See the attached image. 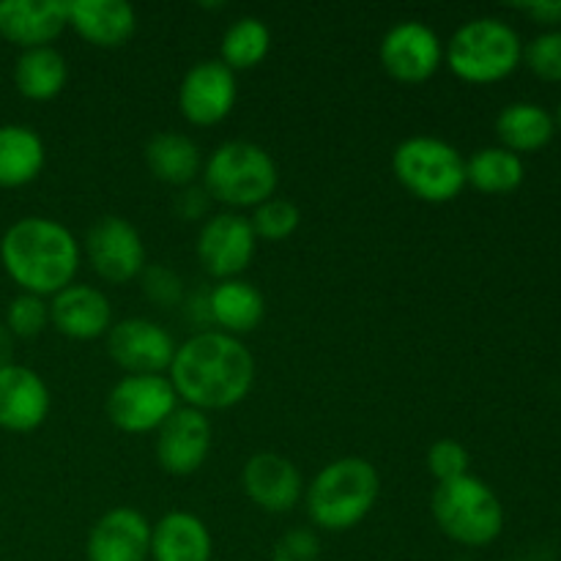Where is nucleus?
Wrapping results in <instances>:
<instances>
[{
    "instance_id": "1",
    "label": "nucleus",
    "mask_w": 561,
    "mask_h": 561,
    "mask_svg": "<svg viewBox=\"0 0 561 561\" xmlns=\"http://www.w3.org/2000/svg\"><path fill=\"white\" fill-rule=\"evenodd\" d=\"M170 383L179 400L197 411H225L239 405L255 383V356L241 337L214 332L192 334L175 348Z\"/></svg>"
},
{
    "instance_id": "2",
    "label": "nucleus",
    "mask_w": 561,
    "mask_h": 561,
    "mask_svg": "<svg viewBox=\"0 0 561 561\" xmlns=\"http://www.w3.org/2000/svg\"><path fill=\"white\" fill-rule=\"evenodd\" d=\"M0 263L22 294L47 299L75 283L80 241L55 219L22 217L0 239Z\"/></svg>"
},
{
    "instance_id": "3",
    "label": "nucleus",
    "mask_w": 561,
    "mask_h": 561,
    "mask_svg": "<svg viewBox=\"0 0 561 561\" xmlns=\"http://www.w3.org/2000/svg\"><path fill=\"white\" fill-rule=\"evenodd\" d=\"M381 477L365 458H337L323 466L307 485L305 502L312 524L323 531H348L373 513Z\"/></svg>"
},
{
    "instance_id": "4",
    "label": "nucleus",
    "mask_w": 561,
    "mask_h": 561,
    "mask_svg": "<svg viewBox=\"0 0 561 561\" xmlns=\"http://www.w3.org/2000/svg\"><path fill=\"white\" fill-rule=\"evenodd\" d=\"M203 190L230 208H255L274 197L279 170L272 153L250 140H228L203 162Z\"/></svg>"
},
{
    "instance_id": "5",
    "label": "nucleus",
    "mask_w": 561,
    "mask_h": 561,
    "mask_svg": "<svg viewBox=\"0 0 561 561\" xmlns=\"http://www.w3.org/2000/svg\"><path fill=\"white\" fill-rule=\"evenodd\" d=\"M444 60L458 80L491 85L513 75L524 60L518 31L496 16H480L453 33L444 47Z\"/></svg>"
},
{
    "instance_id": "6",
    "label": "nucleus",
    "mask_w": 561,
    "mask_h": 561,
    "mask_svg": "<svg viewBox=\"0 0 561 561\" xmlns=\"http://www.w3.org/2000/svg\"><path fill=\"white\" fill-rule=\"evenodd\" d=\"M431 513L438 529L466 548L491 546L504 529L502 502L491 485L474 474L438 482L431 499Z\"/></svg>"
},
{
    "instance_id": "7",
    "label": "nucleus",
    "mask_w": 561,
    "mask_h": 561,
    "mask_svg": "<svg viewBox=\"0 0 561 561\" xmlns=\"http://www.w3.org/2000/svg\"><path fill=\"white\" fill-rule=\"evenodd\" d=\"M392 173L405 192L433 206L455 201L466 190V159L447 140L431 135H414L398 142Z\"/></svg>"
},
{
    "instance_id": "8",
    "label": "nucleus",
    "mask_w": 561,
    "mask_h": 561,
    "mask_svg": "<svg viewBox=\"0 0 561 561\" xmlns=\"http://www.w3.org/2000/svg\"><path fill=\"white\" fill-rule=\"evenodd\" d=\"M179 409V394L168 376H124L104 400L107 420L129 436L159 431Z\"/></svg>"
},
{
    "instance_id": "9",
    "label": "nucleus",
    "mask_w": 561,
    "mask_h": 561,
    "mask_svg": "<svg viewBox=\"0 0 561 561\" xmlns=\"http://www.w3.org/2000/svg\"><path fill=\"white\" fill-rule=\"evenodd\" d=\"M85 257L96 277L110 285L131 283L148 266L140 230L124 217H102L88 228Z\"/></svg>"
},
{
    "instance_id": "10",
    "label": "nucleus",
    "mask_w": 561,
    "mask_h": 561,
    "mask_svg": "<svg viewBox=\"0 0 561 561\" xmlns=\"http://www.w3.org/2000/svg\"><path fill=\"white\" fill-rule=\"evenodd\" d=\"M383 71L403 85L427 82L444 64V44L425 22L405 20L389 27L378 47Z\"/></svg>"
},
{
    "instance_id": "11",
    "label": "nucleus",
    "mask_w": 561,
    "mask_h": 561,
    "mask_svg": "<svg viewBox=\"0 0 561 561\" xmlns=\"http://www.w3.org/2000/svg\"><path fill=\"white\" fill-rule=\"evenodd\" d=\"M168 329L148 318H126L110 327L107 354L126 376H162L175 356Z\"/></svg>"
},
{
    "instance_id": "12",
    "label": "nucleus",
    "mask_w": 561,
    "mask_h": 561,
    "mask_svg": "<svg viewBox=\"0 0 561 561\" xmlns=\"http://www.w3.org/2000/svg\"><path fill=\"white\" fill-rule=\"evenodd\" d=\"M255 247L257 239L250 219L225 211L214 214L203 222L195 250L201 266L222 283V279H236L241 272H247L255 257Z\"/></svg>"
},
{
    "instance_id": "13",
    "label": "nucleus",
    "mask_w": 561,
    "mask_h": 561,
    "mask_svg": "<svg viewBox=\"0 0 561 561\" xmlns=\"http://www.w3.org/2000/svg\"><path fill=\"white\" fill-rule=\"evenodd\" d=\"M239 99L236 75L222 60H201L184 75L179 85V110L186 124L217 126L233 113Z\"/></svg>"
},
{
    "instance_id": "14",
    "label": "nucleus",
    "mask_w": 561,
    "mask_h": 561,
    "mask_svg": "<svg viewBox=\"0 0 561 561\" xmlns=\"http://www.w3.org/2000/svg\"><path fill=\"white\" fill-rule=\"evenodd\" d=\"M214 431L203 411L179 405L157 431V460L173 477H190L206 463Z\"/></svg>"
},
{
    "instance_id": "15",
    "label": "nucleus",
    "mask_w": 561,
    "mask_h": 561,
    "mask_svg": "<svg viewBox=\"0 0 561 561\" xmlns=\"http://www.w3.org/2000/svg\"><path fill=\"white\" fill-rule=\"evenodd\" d=\"M241 485L257 510L272 515L290 513L305 493L301 471L296 469L294 460L279 453L252 455L241 471Z\"/></svg>"
},
{
    "instance_id": "16",
    "label": "nucleus",
    "mask_w": 561,
    "mask_h": 561,
    "mask_svg": "<svg viewBox=\"0 0 561 561\" xmlns=\"http://www.w3.org/2000/svg\"><path fill=\"white\" fill-rule=\"evenodd\" d=\"M148 557H151V526L146 515L131 507L107 510L88 535V561H148Z\"/></svg>"
},
{
    "instance_id": "17",
    "label": "nucleus",
    "mask_w": 561,
    "mask_h": 561,
    "mask_svg": "<svg viewBox=\"0 0 561 561\" xmlns=\"http://www.w3.org/2000/svg\"><path fill=\"white\" fill-rule=\"evenodd\" d=\"M49 414V389L36 370L25 365L0 367V427L9 433H31Z\"/></svg>"
},
{
    "instance_id": "18",
    "label": "nucleus",
    "mask_w": 561,
    "mask_h": 561,
    "mask_svg": "<svg viewBox=\"0 0 561 561\" xmlns=\"http://www.w3.org/2000/svg\"><path fill=\"white\" fill-rule=\"evenodd\" d=\"M69 27V5L64 0H3L0 38L20 49L49 47Z\"/></svg>"
},
{
    "instance_id": "19",
    "label": "nucleus",
    "mask_w": 561,
    "mask_h": 561,
    "mask_svg": "<svg viewBox=\"0 0 561 561\" xmlns=\"http://www.w3.org/2000/svg\"><path fill=\"white\" fill-rule=\"evenodd\" d=\"M49 323L58 329L64 337L80 340H99L113 327V307L104 290L93 285L71 283L60 294L49 299Z\"/></svg>"
},
{
    "instance_id": "20",
    "label": "nucleus",
    "mask_w": 561,
    "mask_h": 561,
    "mask_svg": "<svg viewBox=\"0 0 561 561\" xmlns=\"http://www.w3.org/2000/svg\"><path fill=\"white\" fill-rule=\"evenodd\" d=\"M69 27L99 49H118L137 31L135 5L124 0H71Z\"/></svg>"
},
{
    "instance_id": "21",
    "label": "nucleus",
    "mask_w": 561,
    "mask_h": 561,
    "mask_svg": "<svg viewBox=\"0 0 561 561\" xmlns=\"http://www.w3.org/2000/svg\"><path fill=\"white\" fill-rule=\"evenodd\" d=\"M214 540L197 515L175 510L151 526L153 561H211Z\"/></svg>"
},
{
    "instance_id": "22",
    "label": "nucleus",
    "mask_w": 561,
    "mask_h": 561,
    "mask_svg": "<svg viewBox=\"0 0 561 561\" xmlns=\"http://www.w3.org/2000/svg\"><path fill=\"white\" fill-rule=\"evenodd\" d=\"M206 307L208 318L217 323L219 332L233 334V337L255 332L263 323V316H266V299H263L261 290L239 277L222 279V283L214 285Z\"/></svg>"
},
{
    "instance_id": "23",
    "label": "nucleus",
    "mask_w": 561,
    "mask_h": 561,
    "mask_svg": "<svg viewBox=\"0 0 561 561\" xmlns=\"http://www.w3.org/2000/svg\"><path fill=\"white\" fill-rule=\"evenodd\" d=\"M142 157L153 179L179 190L195 184L197 175L203 173L201 146L181 131H157L146 142Z\"/></svg>"
},
{
    "instance_id": "24",
    "label": "nucleus",
    "mask_w": 561,
    "mask_h": 561,
    "mask_svg": "<svg viewBox=\"0 0 561 561\" xmlns=\"http://www.w3.org/2000/svg\"><path fill=\"white\" fill-rule=\"evenodd\" d=\"M47 151L38 131L22 124L0 126V190H20L42 175Z\"/></svg>"
},
{
    "instance_id": "25",
    "label": "nucleus",
    "mask_w": 561,
    "mask_h": 561,
    "mask_svg": "<svg viewBox=\"0 0 561 561\" xmlns=\"http://www.w3.org/2000/svg\"><path fill=\"white\" fill-rule=\"evenodd\" d=\"M557 121L535 102H515L499 113L496 135L502 148L513 153H535L551 142Z\"/></svg>"
},
{
    "instance_id": "26",
    "label": "nucleus",
    "mask_w": 561,
    "mask_h": 561,
    "mask_svg": "<svg viewBox=\"0 0 561 561\" xmlns=\"http://www.w3.org/2000/svg\"><path fill=\"white\" fill-rule=\"evenodd\" d=\"M69 82V64L55 47L22 49L14 64V85L31 102H49L60 96Z\"/></svg>"
},
{
    "instance_id": "27",
    "label": "nucleus",
    "mask_w": 561,
    "mask_h": 561,
    "mask_svg": "<svg viewBox=\"0 0 561 561\" xmlns=\"http://www.w3.org/2000/svg\"><path fill=\"white\" fill-rule=\"evenodd\" d=\"M524 162L518 153L502 146L480 148L466 159V186L482 195H510L524 184Z\"/></svg>"
},
{
    "instance_id": "28",
    "label": "nucleus",
    "mask_w": 561,
    "mask_h": 561,
    "mask_svg": "<svg viewBox=\"0 0 561 561\" xmlns=\"http://www.w3.org/2000/svg\"><path fill=\"white\" fill-rule=\"evenodd\" d=\"M268 49H272V31L266 22L257 16H241L233 25L225 31L222 44H219V55L222 64L230 71H250L266 60Z\"/></svg>"
},
{
    "instance_id": "29",
    "label": "nucleus",
    "mask_w": 561,
    "mask_h": 561,
    "mask_svg": "<svg viewBox=\"0 0 561 561\" xmlns=\"http://www.w3.org/2000/svg\"><path fill=\"white\" fill-rule=\"evenodd\" d=\"M250 219L252 230H255V239L263 241H285L299 230L301 225V211L296 203L285 201V197H268L266 203L252 208Z\"/></svg>"
},
{
    "instance_id": "30",
    "label": "nucleus",
    "mask_w": 561,
    "mask_h": 561,
    "mask_svg": "<svg viewBox=\"0 0 561 561\" xmlns=\"http://www.w3.org/2000/svg\"><path fill=\"white\" fill-rule=\"evenodd\" d=\"M49 327V305L42 296L20 294L5 310V329L14 340H33Z\"/></svg>"
},
{
    "instance_id": "31",
    "label": "nucleus",
    "mask_w": 561,
    "mask_h": 561,
    "mask_svg": "<svg viewBox=\"0 0 561 561\" xmlns=\"http://www.w3.org/2000/svg\"><path fill=\"white\" fill-rule=\"evenodd\" d=\"M524 60L535 77L561 82V31H546L524 47Z\"/></svg>"
},
{
    "instance_id": "32",
    "label": "nucleus",
    "mask_w": 561,
    "mask_h": 561,
    "mask_svg": "<svg viewBox=\"0 0 561 561\" xmlns=\"http://www.w3.org/2000/svg\"><path fill=\"white\" fill-rule=\"evenodd\" d=\"M427 471L438 482L458 480V477L469 474V453L455 438H442L427 449Z\"/></svg>"
},
{
    "instance_id": "33",
    "label": "nucleus",
    "mask_w": 561,
    "mask_h": 561,
    "mask_svg": "<svg viewBox=\"0 0 561 561\" xmlns=\"http://www.w3.org/2000/svg\"><path fill=\"white\" fill-rule=\"evenodd\" d=\"M142 294L159 307H175L184 296V283L175 272L164 266H146L140 274Z\"/></svg>"
},
{
    "instance_id": "34",
    "label": "nucleus",
    "mask_w": 561,
    "mask_h": 561,
    "mask_svg": "<svg viewBox=\"0 0 561 561\" xmlns=\"http://www.w3.org/2000/svg\"><path fill=\"white\" fill-rule=\"evenodd\" d=\"M321 557V542L316 531L294 529L277 540L272 551V561H318Z\"/></svg>"
},
{
    "instance_id": "35",
    "label": "nucleus",
    "mask_w": 561,
    "mask_h": 561,
    "mask_svg": "<svg viewBox=\"0 0 561 561\" xmlns=\"http://www.w3.org/2000/svg\"><path fill=\"white\" fill-rule=\"evenodd\" d=\"M208 203H211L208 192L203 186L192 184L181 190L179 201H175V211H179L181 219H201L208 211Z\"/></svg>"
},
{
    "instance_id": "36",
    "label": "nucleus",
    "mask_w": 561,
    "mask_h": 561,
    "mask_svg": "<svg viewBox=\"0 0 561 561\" xmlns=\"http://www.w3.org/2000/svg\"><path fill=\"white\" fill-rule=\"evenodd\" d=\"M518 11H524V14H529L531 20L540 22V25H557L561 22V0L559 3H524V5H515Z\"/></svg>"
},
{
    "instance_id": "37",
    "label": "nucleus",
    "mask_w": 561,
    "mask_h": 561,
    "mask_svg": "<svg viewBox=\"0 0 561 561\" xmlns=\"http://www.w3.org/2000/svg\"><path fill=\"white\" fill-rule=\"evenodd\" d=\"M11 354H14V334L5 329V323H0V367L11 365Z\"/></svg>"
},
{
    "instance_id": "38",
    "label": "nucleus",
    "mask_w": 561,
    "mask_h": 561,
    "mask_svg": "<svg viewBox=\"0 0 561 561\" xmlns=\"http://www.w3.org/2000/svg\"><path fill=\"white\" fill-rule=\"evenodd\" d=\"M557 124H559V129H561V104H559V113H557Z\"/></svg>"
}]
</instances>
